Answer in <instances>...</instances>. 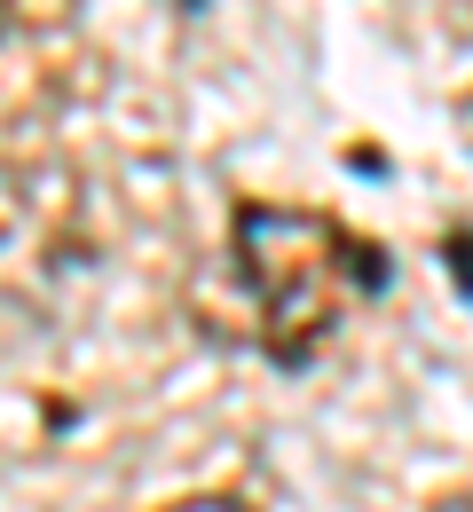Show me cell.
<instances>
[{
    "label": "cell",
    "instance_id": "cell-3",
    "mask_svg": "<svg viewBox=\"0 0 473 512\" xmlns=\"http://www.w3.org/2000/svg\"><path fill=\"white\" fill-rule=\"evenodd\" d=\"M434 512H473V481H466V489H450V497H442Z\"/></svg>",
    "mask_w": 473,
    "mask_h": 512
},
{
    "label": "cell",
    "instance_id": "cell-4",
    "mask_svg": "<svg viewBox=\"0 0 473 512\" xmlns=\"http://www.w3.org/2000/svg\"><path fill=\"white\" fill-rule=\"evenodd\" d=\"M174 8H205V0H174Z\"/></svg>",
    "mask_w": 473,
    "mask_h": 512
},
{
    "label": "cell",
    "instance_id": "cell-1",
    "mask_svg": "<svg viewBox=\"0 0 473 512\" xmlns=\"http://www.w3.org/2000/svg\"><path fill=\"white\" fill-rule=\"evenodd\" d=\"M229 276L245 292L253 339L276 363L300 371L347 323V308L387 292V253L363 229H347L332 213H308V205H237Z\"/></svg>",
    "mask_w": 473,
    "mask_h": 512
},
{
    "label": "cell",
    "instance_id": "cell-2",
    "mask_svg": "<svg viewBox=\"0 0 473 512\" xmlns=\"http://www.w3.org/2000/svg\"><path fill=\"white\" fill-rule=\"evenodd\" d=\"M174 512H245V505H237V497H182Z\"/></svg>",
    "mask_w": 473,
    "mask_h": 512
}]
</instances>
